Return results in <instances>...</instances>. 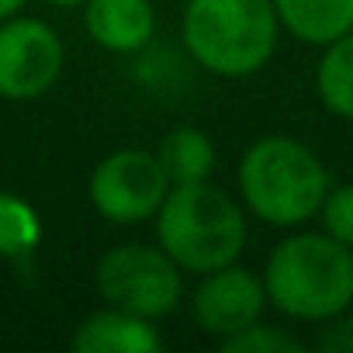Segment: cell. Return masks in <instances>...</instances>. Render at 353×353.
<instances>
[{
    "label": "cell",
    "instance_id": "1",
    "mask_svg": "<svg viewBox=\"0 0 353 353\" xmlns=\"http://www.w3.org/2000/svg\"><path fill=\"white\" fill-rule=\"evenodd\" d=\"M236 188L246 215L270 229H298L319 219L332 184L312 145L291 135H263L239 156Z\"/></svg>",
    "mask_w": 353,
    "mask_h": 353
},
{
    "label": "cell",
    "instance_id": "2",
    "mask_svg": "<svg viewBox=\"0 0 353 353\" xmlns=\"http://www.w3.org/2000/svg\"><path fill=\"white\" fill-rule=\"evenodd\" d=\"M263 288L284 319L322 325L353 308V250L329 232H291L267 253Z\"/></svg>",
    "mask_w": 353,
    "mask_h": 353
},
{
    "label": "cell",
    "instance_id": "3",
    "mask_svg": "<svg viewBox=\"0 0 353 353\" xmlns=\"http://www.w3.org/2000/svg\"><path fill=\"white\" fill-rule=\"evenodd\" d=\"M156 243L184 274H212L229 267L246 250V208L212 181L173 184L156 219Z\"/></svg>",
    "mask_w": 353,
    "mask_h": 353
},
{
    "label": "cell",
    "instance_id": "4",
    "mask_svg": "<svg viewBox=\"0 0 353 353\" xmlns=\"http://www.w3.org/2000/svg\"><path fill=\"white\" fill-rule=\"evenodd\" d=\"M281 39L274 0H188L181 42L188 56L215 77L243 80L260 73Z\"/></svg>",
    "mask_w": 353,
    "mask_h": 353
},
{
    "label": "cell",
    "instance_id": "5",
    "mask_svg": "<svg viewBox=\"0 0 353 353\" xmlns=\"http://www.w3.org/2000/svg\"><path fill=\"white\" fill-rule=\"evenodd\" d=\"M94 284L104 305L142 319H166L184 301V270L159 243H118L94 267Z\"/></svg>",
    "mask_w": 353,
    "mask_h": 353
},
{
    "label": "cell",
    "instance_id": "6",
    "mask_svg": "<svg viewBox=\"0 0 353 353\" xmlns=\"http://www.w3.org/2000/svg\"><path fill=\"white\" fill-rule=\"evenodd\" d=\"M170 176L159 166V156L139 145L108 152L87 181L94 212L111 225H142L152 222L159 205L170 194Z\"/></svg>",
    "mask_w": 353,
    "mask_h": 353
},
{
    "label": "cell",
    "instance_id": "7",
    "mask_svg": "<svg viewBox=\"0 0 353 353\" xmlns=\"http://www.w3.org/2000/svg\"><path fill=\"white\" fill-rule=\"evenodd\" d=\"M66 66L63 39L52 25L39 18L0 21V97L35 101L56 87Z\"/></svg>",
    "mask_w": 353,
    "mask_h": 353
},
{
    "label": "cell",
    "instance_id": "8",
    "mask_svg": "<svg viewBox=\"0 0 353 353\" xmlns=\"http://www.w3.org/2000/svg\"><path fill=\"white\" fill-rule=\"evenodd\" d=\"M270 308L263 274L243 267L239 260L229 267H219L212 274H201L194 294H191V315L205 336L225 339L253 322L263 319Z\"/></svg>",
    "mask_w": 353,
    "mask_h": 353
},
{
    "label": "cell",
    "instance_id": "9",
    "mask_svg": "<svg viewBox=\"0 0 353 353\" xmlns=\"http://www.w3.org/2000/svg\"><path fill=\"white\" fill-rule=\"evenodd\" d=\"M83 28L97 49L135 56L156 39V8L152 0H87Z\"/></svg>",
    "mask_w": 353,
    "mask_h": 353
},
{
    "label": "cell",
    "instance_id": "10",
    "mask_svg": "<svg viewBox=\"0 0 353 353\" xmlns=\"http://www.w3.org/2000/svg\"><path fill=\"white\" fill-rule=\"evenodd\" d=\"M70 350L77 353H156L163 350V336L152 319L104 305L90 312L87 319H80V325L70 336Z\"/></svg>",
    "mask_w": 353,
    "mask_h": 353
},
{
    "label": "cell",
    "instance_id": "11",
    "mask_svg": "<svg viewBox=\"0 0 353 353\" xmlns=\"http://www.w3.org/2000/svg\"><path fill=\"white\" fill-rule=\"evenodd\" d=\"M281 32L305 46H329L353 32V0H274Z\"/></svg>",
    "mask_w": 353,
    "mask_h": 353
},
{
    "label": "cell",
    "instance_id": "12",
    "mask_svg": "<svg viewBox=\"0 0 353 353\" xmlns=\"http://www.w3.org/2000/svg\"><path fill=\"white\" fill-rule=\"evenodd\" d=\"M159 166L166 170L170 184H198V181H212L215 163H219V149L208 139V132H201L198 125H176L163 135L159 149Z\"/></svg>",
    "mask_w": 353,
    "mask_h": 353
},
{
    "label": "cell",
    "instance_id": "13",
    "mask_svg": "<svg viewBox=\"0 0 353 353\" xmlns=\"http://www.w3.org/2000/svg\"><path fill=\"white\" fill-rule=\"evenodd\" d=\"M319 104L343 121H353V32L322 46L315 63Z\"/></svg>",
    "mask_w": 353,
    "mask_h": 353
},
{
    "label": "cell",
    "instance_id": "14",
    "mask_svg": "<svg viewBox=\"0 0 353 353\" xmlns=\"http://www.w3.org/2000/svg\"><path fill=\"white\" fill-rule=\"evenodd\" d=\"M42 243V219L39 212L11 194L0 191V256L4 260H28Z\"/></svg>",
    "mask_w": 353,
    "mask_h": 353
},
{
    "label": "cell",
    "instance_id": "15",
    "mask_svg": "<svg viewBox=\"0 0 353 353\" xmlns=\"http://www.w3.org/2000/svg\"><path fill=\"white\" fill-rule=\"evenodd\" d=\"M222 353H298L301 339L294 332H288L284 325H270V322H253L225 339H219Z\"/></svg>",
    "mask_w": 353,
    "mask_h": 353
},
{
    "label": "cell",
    "instance_id": "16",
    "mask_svg": "<svg viewBox=\"0 0 353 353\" xmlns=\"http://www.w3.org/2000/svg\"><path fill=\"white\" fill-rule=\"evenodd\" d=\"M319 222H322V232H329L336 243L353 250V184L329 188L319 208Z\"/></svg>",
    "mask_w": 353,
    "mask_h": 353
},
{
    "label": "cell",
    "instance_id": "17",
    "mask_svg": "<svg viewBox=\"0 0 353 353\" xmlns=\"http://www.w3.org/2000/svg\"><path fill=\"white\" fill-rule=\"evenodd\" d=\"M315 350L325 353H353V308L339 312L336 319L322 322L319 336H315Z\"/></svg>",
    "mask_w": 353,
    "mask_h": 353
},
{
    "label": "cell",
    "instance_id": "18",
    "mask_svg": "<svg viewBox=\"0 0 353 353\" xmlns=\"http://www.w3.org/2000/svg\"><path fill=\"white\" fill-rule=\"evenodd\" d=\"M25 4H28V0H0V21H8V18L21 14Z\"/></svg>",
    "mask_w": 353,
    "mask_h": 353
},
{
    "label": "cell",
    "instance_id": "19",
    "mask_svg": "<svg viewBox=\"0 0 353 353\" xmlns=\"http://www.w3.org/2000/svg\"><path fill=\"white\" fill-rule=\"evenodd\" d=\"M46 4H52V8H83L87 0H46Z\"/></svg>",
    "mask_w": 353,
    "mask_h": 353
}]
</instances>
